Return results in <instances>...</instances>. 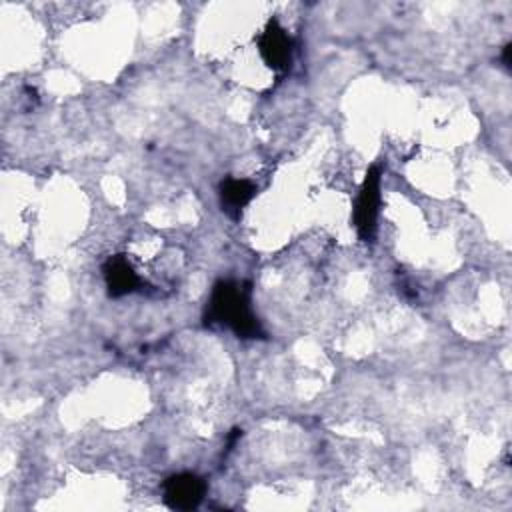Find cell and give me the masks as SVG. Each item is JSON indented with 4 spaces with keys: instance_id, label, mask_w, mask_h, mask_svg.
Returning a JSON list of instances; mask_svg holds the SVG:
<instances>
[{
    "instance_id": "obj_1",
    "label": "cell",
    "mask_w": 512,
    "mask_h": 512,
    "mask_svg": "<svg viewBox=\"0 0 512 512\" xmlns=\"http://www.w3.org/2000/svg\"><path fill=\"white\" fill-rule=\"evenodd\" d=\"M204 324L208 328H226L242 340L266 338L258 316L252 310L250 282L244 280H218L212 286L204 308Z\"/></svg>"
},
{
    "instance_id": "obj_2",
    "label": "cell",
    "mask_w": 512,
    "mask_h": 512,
    "mask_svg": "<svg viewBox=\"0 0 512 512\" xmlns=\"http://www.w3.org/2000/svg\"><path fill=\"white\" fill-rule=\"evenodd\" d=\"M380 182H382V168L380 164H372L362 180V186L356 196L354 204V228L362 242H372L378 228V214H380Z\"/></svg>"
},
{
    "instance_id": "obj_3",
    "label": "cell",
    "mask_w": 512,
    "mask_h": 512,
    "mask_svg": "<svg viewBox=\"0 0 512 512\" xmlns=\"http://www.w3.org/2000/svg\"><path fill=\"white\" fill-rule=\"evenodd\" d=\"M258 52L264 64L276 72L286 74L294 60V38L280 26L276 18H270L266 28L256 38Z\"/></svg>"
},
{
    "instance_id": "obj_4",
    "label": "cell",
    "mask_w": 512,
    "mask_h": 512,
    "mask_svg": "<svg viewBox=\"0 0 512 512\" xmlns=\"http://www.w3.org/2000/svg\"><path fill=\"white\" fill-rule=\"evenodd\" d=\"M162 498L164 504L172 510H192L196 508L204 494H206V482L192 474V472H180L172 474L162 484Z\"/></svg>"
},
{
    "instance_id": "obj_5",
    "label": "cell",
    "mask_w": 512,
    "mask_h": 512,
    "mask_svg": "<svg viewBox=\"0 0 512 512\" xmlns=\"http://www.w3.org/2000/svg\"><path fill=\"white\" fill-rule=\"evenodd\" d=\"M102 276L106 282L108 296L120 298L132 292H138L142 286V278L132 268L130 260L124 254H114L102 264Z\"/></svg>"
},
{
    "instance_id": "obj_6",
    "label": "cell",
    "mask_w": 512,
    "mask_h": 512,
    "mask_svg": "<svg viewBox=\"0 0 512 512\" xmlns=\"http://www.w3.org/2000/svg\"><path fill=\"white\" fill-rule=\"evenodd\" d=\"M258 188L246 178H224L218 186L220 206L230 218H238L240 212L252 202Z\"/></svg>"
},
{
    "instance_id": "obj_7",
    "label": "cell",
    "mask_w": 512,
    "mask_h": 512,
    "mask_svg": "<svg viewBox=\"0 0 512 512\" xmlns=\"http://www.w3.org/2000/svg\"><path fill=\"white\" fill-rule=\"evenodd\" d=\"M502 62H504L506 68H510V44H506V46L502 48Z\"/></svg>"
}]
</instances>
